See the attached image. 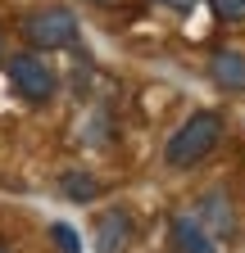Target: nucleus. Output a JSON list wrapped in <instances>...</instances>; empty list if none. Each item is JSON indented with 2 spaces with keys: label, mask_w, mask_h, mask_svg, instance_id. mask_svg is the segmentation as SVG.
<instances>
[{
  "label": "nucleus",
  "mask_w": 245,
  "mask_h": 253,
  "mask_svg": "<svg viewBox=\"0 0 245 253\" xmlns=\"http://www.w3.org/2000/svg\"><path fill=\"white\" fill-rule=\"evenodd\" d=\"M96 231H100V253H127V244L136 240V221L127 208H105Z\"/></svg>",
  "instance_id": "obj_5"
},
{
  "label": "nucleus",
  "mask_w": 245,
  "mask_h": 253,
  "mask_svg": "<svg viewBox=\"0 0 245 253\" xmlns=\"http://www.w3.org/2000/svg\"><path fill=\"white\" fill-rule=\"evenodd\" d=\"M209 77L223 90H245V54L241 50H218L209 59Z\"/></svg>",
  "instance_id": "obj_7"
},
{
  "label": "nucleus",
  "mask_w": 245,
  "mask_h": 253,
  "mask_svg": "<svg viewBox=\"0 0 245 253\" xmlns=\"http://www.w3.org/2000/svg\"><path fill=\"white\" fill-rule=\"evenodd\" d=\"M209 5H213V14L223 23H241L245 18V0H209Z\"/></svg>",
  "instance_id": "obj_9"
},
{
  "label": "nucleus",
  "mask_w": 245,
  "mask_h": 253,
  "mask_svg": "<svg viewBox=\"0 0 245 253\" xmlns=\"http://www.w3.org/2000/svg\"><path fill=\"white\" fill-rule=\"evenodd\" d=\"M195 221H200V231L213 240V235H232V226H236V212H232V199L223 195V190H209V195L200 199V208H195Z\"/></svg>",
  "instance_id": "obj_4"
},
{
  "label": "nucleus",
  "mask_w": 245,
  "mask_h": 253,
  "mask_svg": "<svg viewBox=\"0 0 245 253\" xmlns=\"http://www.w3.org/2000/svg\"><path fill=\"white\" fill-rule=\"evenodd\" d=\"M55 244L64 249V253H77V249H82V240H77L73 226H55Z\"/></svg>",
  "instance_id": "obj_10"
},
{
  "label": "nucleus",
  "mask_w": 245,
  "mask_h": 253,
  "mask_svg": "<svg viewBox=\"0 0 245 253\" xmlns=\"http://www.w3.org/2000/svg\"><path fill=\"white\" fill-rule=\"evenodd\" d=\"M0 253H14V249H9V244H0Z\"/></svg>",
  "instance_id": "obj_12"
},
{
  "label": "nucleus",
  "mask_w": 245,
  "mask_h": 253,
  "mask_svg": "<svg viewBox=\"0 0 245 253\" xmlns=\"http://www.w3.org/2000/svg\"><path fill=\"white\" fill-rule=\"evenodd\" d=\"M59 190H64V199H73V204H91L100 195V181L91 172H64L59 176Z\"/></svg>",
  "instance_id": "obj_8"
},
{
  "label": "nucleus",
  "mask_w": 245,
  "mask_h": 253,
  "mask_svg": "<svg viewBox=\"0 0 245 253\" xmlns=\"http://www.w3.org/2000/svg\"><path fill=\"white\" fill-rule=\"evenodd\" d=\"M218 136H223V113L200 109V113H191L186 122L177 126V136H173L168 149H164V163H168V168H195L200 158L213 154Z\"/></svg>",
  "instance_id": "obj_1"
},
{
  "label": "nucleus",
  "mask_w": 245,
  "mask_h": 253,
  "mask_svg": "<svg viewBox=\"0 0 245 253\" xmlns=\"http://www.w3.org/2000/svg\"><path fill=\"white\" fill-rule=\"evenodd\" d=\"M168 240H173L177 253H218V244L200 231L195 217H173V221H168Z\"/></svg>",
  "instance_id": "obj_6"
},
{
  "label": "nucleus",
  "mask_w": 245,
  "mask_h": 253,
  "mask_svg": "<svg viewBox=\"0 0 245 253\" xmlns=\"http://www.w3.org/2000/svg\"><path fill=\"white\" fill-rule=\"evenodd\" d=\"M96 5H100V0H96Z\"/></svg>",
  "instance_id": "obj_14"
},
{
  "label": "nucleus",
  "mask_w": 245,
  "mask_h": 253,
  "mask_svg": "<svg viewBox=\"0 0 245 253\" xmlns=\"http://www.w3.org/2000/svg\"><path fill=\"white\" fill-rule=\"evenodd\" d=\"M9 86L23 95L27 104H46L50 95H55V73H50V63L41 59V54H32V50H23V54H14L9 59Z\"/></svg>",
  "instance_id": "obj_3"
},
{
  "label": "nucleus",
  "mask_w": 245,
  "mask_h": 253,
  "mask_svg": "<svg viewBox=\"0 0 245 253\" xmlns=\"http://www.w3.org/2000/svg\"><path fill=\"white\" fill-rule=\"evenodd\" d=\"M155 5H164V9H177V14H186V9H195L200 0H155Z\"/></svg>",
  "instance_id": "obj_11"
},
{
  "label": "nucleus",
  "mask_w": 245,
  "mask_h": 253,
  "mask_svg": "<svg viewBox=\"0 0 245 253\" xmlns=\"http://www.w3.org/2000/svg\"><path fill=\"white\" fill-rule=\"evenodd\" d=\"M0 59H5V41H0Z\"/></svg>",
  "instance_id": "obj_13"
},
{
  "label": "nucleus",
  "mask_w": 245,
  "mask_h": 253,
  "mask_svg": "<svg viewBox=\"0 0 245 253\" xmlns=\"http://www.w3.org/2000/svg\"><path fill=\"white\" fill-rule=\"evenodd\" d=\"M23 37L32 50H64L77 41V14L64 5H46L23 18Z\"/></svg>",
  "instance_id": "obj_2"
}]
</instances>
